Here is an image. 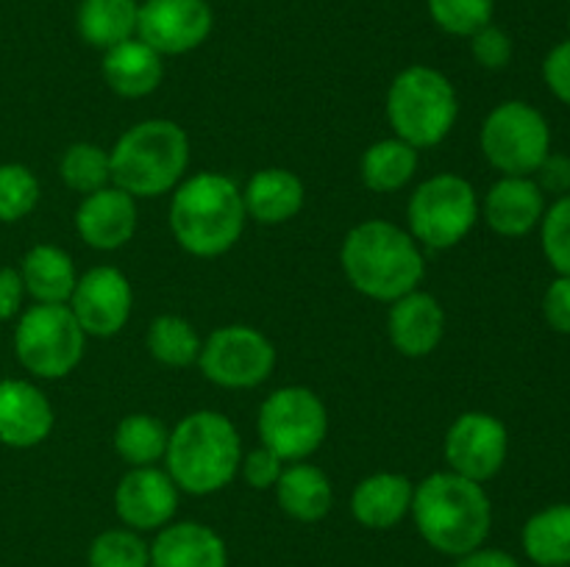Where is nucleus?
<instances>
[{"label":"nucleus","instance_id":"7ed1b4c3","mask_svg":"<svg viewBox=\"0 0 570 567\" xmlns=\"http://www.w3.org/2000/svg\"><path fill=\"white\" fill-rule=\"evenodd\" d=\"M243 226L245 203L232 178L200 172L173 195L170 228L189 253H226L239 239Z\"/></svg>","mask_w":570,"mask_h":567},{"label":"nucleus","instance_id":"c85d7f7f","mask_svg":"<svg viewBox=\"0 0 570 567\" xmlns=\"http://www.w3.org/2000/svg\"><path fill=\"white\" fill-rule=\"evenodd\" d=\"M167 428L150 415H131L117 426V454L134 467H150L167 454Z\"/></svg>","mask_w":570,"mask_h":567},{"label":"nucleus","instance_id":"6ab92c4d","mask_svg":"<svg viewBox=\"0 0 570 567\" xmlns=\"http://www.w3.org/2000/svg\"><path fill=\"white\" fill-rule=\"evenodd\" d=\"M390 309V337L404 356H426L443 337L445 317L429 292H406L393 300Z\"/></svg>","mask_w":570,"mask_h":567},{"label":"nucleus","instance_id":"4c0bfd02","mask_svg":"<svg viewBox=\"0 0 570 567\" xmlns=\"http://www.w3.org/2000/svg\"><path fill=\"white\" fill-rule=\"evenodd\" d=\"M543 78L551 92L570 106V39L557 44L543 61Z\"/></svg>","mask_w":570,"mask_h":567},{"label":"nucleus","instance_id":"0eeeda50","mask_svg":"<svg viewBox=\"0 0 570 567\" xmlns=\"http://www.w3.org/2000/svg\"><path fill=\"white\" fill-rule=\"evenodd\" d=\"M83 328L65 304H37L22 315L14 334L17 359L39 378H61L81 361Z\"/></svg>","mask_w":570,"mask_h":567},{"label":"nucleus","instance_id":"c9c22d12","mask_svg":"<svg viewBox=\"0 0 570 567\" xmlns=\"http://www.w3.org/2000/svg\"><path fill=\"white\" fill-rule=\"evenodd\" d=\"M471 50L473 59L482 67H488V70H501V67L510 64L512 59V39L510 33L501 31V28L484 26L482 31H476L471 37Z\"/></svg>","mask_w":570,"mask_h":567},{"label":"nucleus","instance_id":"4468645a","mask_svg":"<svg viewBox=\"0 0 570 567\" xmlns=\"http://www.w3.org/2000/svg\"><path fill=\"white\" fill-rule=\"evenodd\" d=\"M70 300L78 326L92 337H111L131 315V287L115 267L89 270L81 281H76Z\"/></svg>","mask_w":570,"mask_h":567},{"label":"nucleus","instance_id":"f3484780","mask_svg":"<svg viewBox=\"0 0 570 567\" xmlns=\"http://www.w3.org/2000/svg\"><path fill=\"white\" fill-rule=\"evenodd\" d=\"M76 228L83 242L98 250H115L134 237L137 228V206L120 187L98 189L87 195L76 211Z\"/></svg>","mask_w":570,"mask_h":567},{"label":"nucleus","instance_id":"20e7f679","mask_svg":"<svg viewBox=\"0 0 570 567\" xmlns=\"http://www.w3.org/2000/svg\"><path fill=\"white\" fill-rule=\"evenodd\" d=\"M165 459L178 487L193 495L215 493L239 467L237 428L217 411H195L170 434Z\"/></svg>","mask_w":570,"mask_h":567},{"label":"nucleus","instance_id":"dca6fc26","mask_svg":"<svg viewBox=\"0 0 570 567\" xmlns=\"http://www.w3.org/2000/svg\"><path fill=\"white\" fill-rule=\"evenodd\" d=\"M53 428V409L33 384L0 381V442L9 448L39 445Z\"/></svg>","mask_w":570,"mask_h":567},{"label":"nucleus","instance_id":"423d86ee","mask_svg":"<svg viewBox=\"0 0 570 567\" xmlns=\"http://www.w3.org/2000/svg\"><path fill=\"white\" fill-rule=\"evenodd\" d=\"M456 92L443 72L410 67L387 92V117L399 139L412 148H432L449 137L456 120Z\"/></svg>","mask_w":570,"mask_h":567},{"label":"nucleus","instance_id":"ea45409f","mask_svg":"<svg viewBox=\"0 0 570 567\" xmlns=\"http://www.w3.org/2000/svg\"><path fill=\"white\" fill-rule=\"evenodd\" d=\"M538 187L543 189V192L557 195V198L570 195V159L568 156L549 153L543 165L538 167Z\"/></svg>","mask_w":570,"mask_h":567},{"label":"nucleus","instance_id":"e433bc0d","mask_svg":"<svg viewBox=\"0 0 570 567\" xmlns=\"http://www.w3.org/2000/svg\"><path fill=\"white\" fill-rule=\"evenodd\" d=\"M543 315L554 331L570 334V276H560L551 281L543 295Z\"/></svg>","mask_w":570,"mask_h":567},{"label":"nucleus","instance_id":"72a5a7b5","mask_svg":"<svg viewBox=\"0 0 570 567\" xmlns=\"http://www.w3.org/2000/svg\"><path fill=\"white\" fill-rule=\"evenodd\" d=\"M39 200V181L28 167L0 165V222L31 215Z\"/></svg>","mask_w":570,"mask_h":567},{"label":"nucleus","instance_id":"f257e3e1","mask_svg":"<svg viewBox=\"0 0 570 567\" xmlns=\"http://www.w3.org/2000/svg\"><path fill=\"white\" fill-rule=\"evenodd\" d=\"M412 511L423 539L440 554L465 556L490 534V498L482 484L460 472H434L412 495Z\"/></svg>","mask_w":570,"mask_h":567},{"label":"nucleus","instance_id":"4be33fe9","mask_svg":"<svg viewBox=\"0 0 570 567\" xmlns=\"http://www.w3.org/2000/svg\"><path fill=\"white\" fill-rule=\"evenodd\" d=\"M412 495H415V489L406 476L376 472L354 489L351 509L362 526L390 528L406 515V509H412Z\"/></svg>","mask_w":570,"mask_h":567},{"label":"nucleus","instance_id":"cd10ccee","mask_svg":"<svg viewBox=\"0 0 570 567\" xmlns=\"http://www.w3.org/2000/svg\"><path fill=\"white\" fill-rule=\"evenodd\" d=\"M417 170V148L404 139H382L362 156V181L373 192H395Z\"/></svg>","mask_w":570,"mask_h":567},{"label":"nucleus","instance_id":"58836bf2","mask_svg":"<svg viewBox=\"0 0 570 567\" xmlns=\"http://www.w3.org/2000/svg\"><path fill=\"white\" fill-rule=\"evenodd\" d=\"M282 461L284 459H278L273 450H254V454L245 459V481L256 489L273 487V484L278 481V476H282Z\"/></svg>","mask_w":570,"mask_h":567},{"label":"nucleus","instance_id":"ddd939ff","mask_svg":"<svg viewBox=\"0 0 570 567\" xmlns=\"http://www.w3.org/2000/svg\"><path fill=\"white\" fill-rule=\"evenodd\" d=\"M445 456L454 472L471 481H488L507 459V428L499 417L468 411L456 417L445 437Z\"/></svg>","mask_w":570,"mask_h":567},{"label":"nucleus","instance_id":"5701e85b","mask_svg":"<svg viewBox=\"0 0 570 567\" xmlns=\"http://www.w3.org/2000/svg\"><path fill=\"white\" fill-rule=\"evenodd\" d=\"M26 292L37 304H65L76 289V267L70 256L53 245H37L26 253L20 267Z\"/></svg>","mask_w":570,"mask_h":567},{"label":"nucleus","instance_id":"473e14b6","mask_svg":"<svg viewBox=\"0 0 570 567\" xmlns=\"http://www.w3.org/2000/svg\"><path fill=\"white\" fill-rule=\"evenodd\" d=\"M150 548L131 531H104L89 548V567H148Z\"/></svg>","mask_w":570,"mask_h":567},{"label":"nucleus","instance_id":"a19ab883","mask_svg":"<svg viewBox=\"0 0 570 567\" xmlns=\"http://www.w3.org/2000/svg\"><path fill=\"white\" fill-rule=\"evenodd\" d=\"M22 292H26V287H22L20 272L11 270V267H0V322L17 315Z\"/></svg>","mask_w":570,"mask_h":567},{"label":"nucleus","instance_id":"f03ea898","mask_svg":"<svg viewBox=\"0 0 570 567\" xmlns=\"http://www.w3.org/2000/svg\"><path fill=\"white\" fill-rule=\"evenodd\" d=\"M343 270L360 292L376 300H399L423 278V256L410 233L393 222L371 220L345 237Z\"/></svg>","mask_w":570,"mask_h":567},{"label":"nucleus","instance_id":"1a4fd4ad","mask_svg":"<svg viewBox=\"0 0 570 567\" xmlns=\"http://www.w3.org/2000/svg\"><path fill=\"white\" fill-rule=\"evenodd\" d=\"M479 203L471 183L460 176H434L410 200V228L429 248H451L476 222Z\"/></svg>","mask_w":570,"mask_h":567},{"label":"nucleus","instance_id":"c756f323","mask_svg":"<svg viewBox=\"0 0 570 567\" xmlns=\"http://www.w3.org/2000/svg\"><path fill=\"white\" fill-rule=\"evenodd\" d=\"M148 348L161 365L187 367L200 356V339L187 320L165 315L150 326Z\"/></svg>","mask_w":570,"mask_h":567},{"label":"nucleus","instance_id":"412c9836","mask_svg":"<svg viewBox=\"0 0 570 567\" xmlns=\"http://www.w3.org/2000/svg\"><path fill=\"white\" fill-rule=\"evenodd\" d=\"M161 56L142 39H126L106 50L104 78L122 98H142L161 83Z\"/></svg>","mask_w":570,"mask_h":567},{"label":"nucleus","instance_id":"2f4dec72","mask_svg":"<svg viewBox=\"0 0 570 567\" xmlns=\"http://www.w3.org/2000/svg\"><path fill=\"white\" fill-rule=\"evenodd\" d=\"M493 0H429V14L454 37H473L493 20Z\"/></svg>","mask_w":570,"mask_h":567},{"label":"nucleus","instance_id":"9b49d317","mask_svg":"<svg viewBox=\"0 0 570 567\" xmlns=\"http://www.w3.org/2000/svg\"><path fill=\"white\" fill-rule=\"evenodd\" d=\"M200 370L220 387L243 389L256 387L271 376L276 365V350L248 326H226L212 334L200 348Z\"/></svg>","mask_w":570,"mask_h":567},{"label":"nucleus","instance_id":"b1692460","mask_svg":"<svg viewBox=\"0 0 570 567\" xmlns=\"http://www.w3.org/2000/svg\"><path fill=\"white\" fill-rule=\"evenodd\" d=\"M243 203L259 222H284L304 206V183L289 170H262L245 187Z\"/></svg>","mask_w":570,"mask_h":567},{"label":"nucleus","instance_id":"f704fd0d","mask_svg":"<svg viewBox=\"0 0 570 567\" xmlns=\"http://www.w3.org/2000/svg\"><path fill=\"white\" fill-rule=\"evenodd\" d=\"M540 222H543L540 242H543L546 259L560 276H570V195L557 198V203L546 211Z\"/></svg>","mask_w":570,"mask_h":567},{"label":"nucleus","instance_id":"f8f14e48","mask_svg":"<svg viewBox=\"0 0 570 567\" xmlns=\"http://www.w3.org/2000/svg\"><path fill=\"white\" fill-rule=\"evenodd\" d=\"M212 31L206 0H145L137 14V33L156 53H187Z\"/></svg>","mask_w":570,"mask_h":567},{"label":"nucleus","instance_id":"aec40b11","mask_svg":"<svg viewBox=\"0 0 570 567\" xmlns=\"http://www.w3.org/2000/svg\"><path fill=\"white\" fill-rule=\"evenodd\" d=\"M154 567H226V545L200 523H176L156 537L150 548Z\"/></svg>","mask_w":570,"mask_h":567},{"label":"nucleus","instance_id":"2eb2a0df","mask_svg":"<svg viewBox=\"0 0 570 567\" xmlns=\"http://www.w3.org/2000/svg\"><path fill=\"white\" fill-rule=\"evenodd\" d=\"M117 515L131 528H159L173 517L178 506L176 481L170 472L150 467H137L122 476L115 495Z\"/></svg>","mask_w":570,"mask_h":567},{"label":"nucleus","instance_id":"7c9ffc66","mask_svg":"<svg viewBox=\"0 0 570 567\" xmlns=\"http://www.w3.org/2000/svg\"><path fill=\"white\" fill-rule=\"evenodd\" d=\"M61 178L70 189L76 192H98V189L106 187V181L111 178L109 170V156L98 148V145L78 142L67 148V153L61 156L59 167Z\"/></svg>","mask_w":570,"mask_h":567},{"label":"nucleus","instance_id":"79ce46f5","mask_svg":"<svg viewBox=\"0 0 570 567\" xmlns=\"http://www.w3.org/2000/svg\"><path fill=\"white\" fill-rule=\"evenodd\" d=\"M456 567H521L510 554L504 550H495V548H476L471 554L460 556Z\"/></svg>","mask_w":570,"mask_h":567},{"label":"nucleus","instance_id":"bb28decb","mask_svg":"<svg viewBox=\"0 0 570 567\" xmlns=\"http://www.w3.org/2000/svg\"><path fill=\"white\" fill-rule=\"evenodd\" d=\"M139 6L134 0H83L78 9V33L95 48H115L137 33Z\"/></svg>","mask_w":570,"mask_h":567},{"label":"nucleus","instance_id":"6e6552de","mask_svg":"<svg viewBox=\"0 0 570 567\" xmlns=\"http://www.w3.org/2000/svg\"><path fill=\"white\" fill-rule=\"evenodd\" d=\"M482 150L504 176L538 172L551 153V131L546 117L523 100L495 106L482 128Z\"/></svg>","mask_w":570,"mask_h":567},{"label":"nucleus","instance_id":"393cba45","mask_svg":"<svg viewBox=\"0 0 570 567\" xmlns=\"http://www.w3.org/2000/svg\"><path fill=\"white\" fill-rule=\"evenodd\" d=\"M278 504L295 520L315 523L328 515L332 509V484L326 472L312 465H295L289 470H282L276 481Z\"/></svg>","mask_w":570,"mask_h":567},{"label":"nucleus","instance_id":"39448f33","mask_svg":"<svg viewBox=\"0 0 570 567\" xmlns=\"http://www.w3.org/2000/svg\"><path fill=\"white\" fill-rule=\"evenodd\" d=\"M189 161L187 133L170 120L128 128L109 153L111 181L131 198H156L173 189Z\"/></svg>","mask_w":570,"mask_h":567},{"label":"nucleus","instance_id":"a878e982","mask_svg":"<svg viewBox=\"0 0 570 567\" xmlns=\"http://www.w3.org/2000/svg\"><path fill=\"white\" fill-rule=\"evenodd\" d=\"M523 550L540 567H570V504H554L529 517Z\"/></svg>","mask_w":570,"mask_h":567},{"label":"nucleus","instance_id":"9d476101","mask_svg":"<svg viewBox=\"0 0 570 567\" xmlns=\"http://www.w3.org/2000/svg\"><path fill=\"white\" fill-rule=\"evenodd\" d=\"M326 406L304 387L278 389L259 409L262 442L278 459H304L315 454L326 437Z\"/></svg>","mask_w":570,"mask_h":567},{"label":"nucleus","instance_id":"a211bd4d","mask_svg":"<svg viewBox=\"0 0 570 567\" xmlns=\"http://www.w3.org/2000/svg\"><path fill=\"white\" fill-rule=\"evenodd\" d=\"M546 215L543 189L529 176H504L484 200V217L501 237H523Z\"/></svg>","mask_w":570,"mask_h":567}]
</instances>
